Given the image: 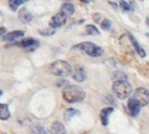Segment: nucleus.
I'll return each instance as SVG.
<instances>
[{"instance_id": "nucleus-29", "label": "nucleus", "mask_w": 149, "mask_h": 134, "mask_svg": "<svg viewBox=\"0 0 149 134\" xmlns=\"http://www.w3.org/2000/svg\"><path fill=\"white\" fill-rule=\"evenodd\" d=\"M2 134H5V133H2Z\"/></svg>"}, {"instance_id": "nucleus-5", "label": "nucleus", "mask_w": 149, "mask_h": 134, "mask_svg": "<svg viewBox=\"0 0 149 134\" xmlns=\"http://www.w3.org/2000/svg\"><path fill=\"white\" fill-rule=\"evenodd\" d=\"M140 106H146L149 103V92L145 88H137L132 97Z\"/></svg>"}, {"instance_id": "nucleus-18", "label": "nucleus", "mask_w": 149, "mask_h": 134, "mask_svg": "<svg viewBox=\"0 0 149 134\" xmlns=\"http://www.w3.org/2000/svg\"><path fill=\"white\" fill-rule=\"evenodd\" d=\"M86 32L88 33V35H99L100 31L98 30L96 26L94 25H86Z\"/></svg>"}, {"instance_id": "nucleus-13", "label": "nucleus", "mask_w": 149, "mask_h": 134, "mask_svg": "<svg viewBox=\"0 0 149 134\" xmlns=\"http://www.w3.org/2000/svg\"><path fill=\"white\" fill-rule=\"evenodd\" d=\"M51 133L52 134H66V129L64 125L60 122H55L53 123L51 127Z\"/></svg>"}, {"instance_id": "nucleus-10", "label": "nucleus", "mask_w": 149, "mask_h": 134, "mask_svg": "<svg viewBox=\"0 0 149 134\" xmlns=\"http://www.w3.org/2000/svg\"><path fill=\"white\" fill-rule=\"evenodd\" d=\"M72 76L73 79H75L76 81H84L86 77V70L82 66H77V67H75V70L73 72Z\"/></svg>"}, {"instance_id": "nucleus-11", "label": "nucleus", "mask_w": 149, "mask_h": 134, "mask_svg": "<svg viewBox=\"0 0 149 134\" xmlns=\"http://www.w3.org/2000/svg\"><path fill=\"white\" fill-rule=\"evenodd\" d=\"M24 34L25 33L20 30L13 31V32H9V33H7V34H5V35L3 36V40H4V41H15V40L23 37Z\"/></svg>"}, {"instance_id": "nucleus-12", "label": "nucleus", "mask_w": 149, "mask_h": 134, "mask_svg": "<svg viewBox=\"0 0 149 134\" xmlns=\"http://www.w3.org/2000/svg\"><path fill=\"white\" fill-rule=\"evenodd\" d=\"M129 36H130V40H131L132 44H133V46H134L135 51L138 53V55L141 56V57H145V56H146V53H145V51L142 48V46L138 43V41L136 40V38L132 35V34H129Z\"/></svg>"}, {"instance_id": "nucleus-16", "label": "nucleus", "mask_w": 149, "mask_h": 134, "mask_svg": "<svg viewBox=\"0 0 149 134\" xmlns=\"http://www.w3.org/2000/svg\"><path fill=\"white\" fill-rule=\"evenodd\" d=\"M78 114H80V112H79L78 109H75V108H68V109H66L65 112H64V120L68 122L72 119L73 116H78Z\"/></svg>"}, {"instance_id": "nucleus-23", "label": "nucleus", "mask_w": 149, "mask_h": 134, "mask_svg": "<svg viewBox=\"0 0 149 134\" xmlns=\"http://www.w3.org/2000/svg\"><path fill=\"white\" fill-rule=\"evenodd\" d=\"M113 79L116 81H127V75L123 72H116L113 75Z\"/></svg>"}, {"instance_id": "nucleus-19", "label": "nucleus", "mask_w": 149, "mask_h": 134, "mask_svg": "<svg viewBox=\"0 0 149 134\" xmlns=\"http://www.w3.org/2000/svg\"><path fill=\"white\" fill-rule=\"evenodd\" d=\"M31 131H32L33 134H48V132L46 131L43 127H41V126H39V125L32 126Z\"/></svg>"}, {"instance_id": "nucleus-4", "label": "nucleus", "mask_w": 149, "mask_h": 134, "mask_svg": "<svg viewBox=\"0 0 149 134\" xmlns=\"http://www.w3.org/2000/svg\"><path fill=\"white\" fill-rule=\"evenodd\" d=\"M76 48L81 50V51H84V53L88 54L91 57H100V56H102V54L104 52L101 46H99L97 44L93 43V42H88V41L81 42V43L77 44Z\"/></svg>"}, {"instance_id": "nucleus-21", "label": "nucleus", "mask_w": 149, "mask_h": 134, "mask_svg": "<svg viewBox=\"0 0 149 134\" xmlns=\"http://www.w3.org/2000/svg\"><path fill=\"white\" fill-rule=\"evenodd\" d=\"M38 32L43 36H52L53 34H55V29L53 28H44V29H39Z\"/></svg>"}, {"instance_id": "nucleus-7", "label": "nucleus", "mask_w": 149, "mask_h": 134, "mask_svg": "<svg viewBox=\"0 0 149 134\" xmlns=\"http://www.w3.org/2000/svg\"><path fill=\"white\" fill-rule=\"evenodd\" d=\"M15 44L21 46V48H26L27 51L31 52V51H34V50H36V48H38V46H39V42H38L37 40L29 37V38H24V39H22L21 41H19V42H15Z\"/></svg>"}, {"instance_id": "nucleus-6", "label": "nucleus", "mask_w": 149, "mask_h": 134, "mask_svg": "<svg viewBox=\"0 0 149 134\" xmlns=\"http://www.w3.org/2000/svg\"><path fill=\"white\" fill-rule=\"evenodd\" d=\"M67 18H68V15H66L64 11H61L60 13H58L57 15H55L52 18L51 22H49V26L53 29L59 28V27L63 26L65 24L66 21H67Z\"/></svg>"}, {"instance_id": "nucleus-22", "label": "nucleus", "mask_w": 149, "mask_h": 134, "mask_svg": "<svg viewBox=\"0 0 149 134\" xmlns=\"http://www.w3.org/2000/svg\"><path fill=\"white\" fill-rule=\"evenodd\" d=\"M119 4H120V7L125 11H133V9H134L133 5H131L132 2H127V1H120V2H119Z\"/></svg>"}, {"instance_id": "nucleus-17", "label": "nucleus", "mask_w": 149, "mask_h": 134, "mask_svg": "<svg viewBox=\"0 0 149 134\" xmlns=\"http://www.w3.org/2000/svg\"><path fill=\"white\" fill-rule=\"evenodd\" d=\"M74 11H75L74 5L72 3L66 2L62 6V11H64L66 15H72V13H74Z\"/></svg>"}, {"instance_id": "nucleus-24", "label": "nucleus", "mask_w": 149, "mask_h": 134, "mask_svg": "<svg viewBox=\"0 0 149 134\" xmlns=\"http://www.w3.org/2000/svg\"><path fill=\"white\" fill-rule=\"evenodd\" d=\"M110 27H111V22L109 20H107V19H105L103 22H101V28L104 29V30H109Z\"/></svg>"}, {"instance_id": "nucleus-28", "label": "nucleus", "mask_w": 149, "mask_h": 134, "mask_svg": "<svg viewBox=\"0 0 149 134\" xmlns=\"http://www.w3.org/2000/svg\"><path fill=\"white\" fill-rule=\"evenodd\" d=\"M147 36H148V37H149V33H147Z\"/></svg>"}, {"instance_id": "nucleus-8", "label": "nucleus", "mask_w": 149, "mask_h": 134, "mask_svg": "<svg viewBox=\"0 0 149 134\" xmlns=\"http://www.w3.org/2000/svg\"><path fill=\"white\" fill-rule=\"evenodd\" d=\"M140 107L141 106L135 101L134 99L131 98L129 100V102H127V112L132 116H138V114L140 112Z\"/></svg>"}, {"instance_id": "nucleus-3", "label": "nucleus", "mask_w": 149, "mask_h": 134, "mask_svg": "<svg viewBox=\"0 0 149 134\" xmlns=\"http://www.w3.org/2000/svg\"><path fill=\"white\" fill-rule=\"evenodd\" d=\"M112 90H113L114 94L117 96V98L125 99L131 95L132 86L127 81H116L113 83Z\"/></svg>"}, {"instance_id": "nucleus-2", "label": "nucleus", "mask_w": 149, "mask_h": 134, "mask_svg": "<svg viewBox=\"0 0 149 134\" xmlns=\"http://www.w3.org/2000/svg\"><path fill=\"white\" fill-rule=\"evenodd\" d=\"M49 70L53 74L58 75V76H68L72 72L71 65L68 62L64 60H57L49 66Z\"/></svg>"}, {"instance_id": "nucleus-25", "label": "nucleus", "mask_w": 149, "mask_h": 134, "mask_svg": "<svg viewBox=\"0 0 149 134\" xmlns=\"http://www.w3.org/2000/svg\"><path fill=\"white\" fill-rule=\"evenodd\" d=\"M5 32H6V29H5V28H0V36L4 35Z\"/></svg>"}, {"instance_id": "nucleus-20", "label": "nucleus", "mask_w": 149, "mask_h": 134, "mask_svg": "<svg viewBox=\"0 0 149 134\" xmlns=\"http://www.w3.org/2000/svg\"><path fill=\"white\" fill-rule=\"evenodd\" d=\"M23 3H25V1H23V0H11V1H9V7L13 11H15L19 8V6L21 4H23Z\"/></svg>"}, {"instance_id": "nucleus-14", "label": "nucleus", "mask_w": 149, "mask_h": 134, "mask_svg": "<svg viewBox=\"0 0 149 134\" xmlns=\"http://www.w3.org/2000/svg\"><path fill=\"white\" fill-rule=\"evenodd\" d=\"M10 118V112L8 109V105L5 103L0 104V120L6 121Z\"/></svg>"}, {"instance_id": "nucleus-9", "label": "nucleus", "mask_w": 149, "mask_h": 134, "mask_svg": "<svg viewBox=\"0 0 149 134\" xmlns=\"http://www.w3.org/2000/svg\"><path fill=\"white\" fill-rule=\"evenodd\" d=\"M113 107H105L100 112V120L104 126H107L109 123V116L113 112Z\"/></svg>"}, {"instance_id": "nucleus-1", "label": "nucleus", "mask_w": 149, "mask_h": 134, "mask_svg": "<svg viewBox=\"0 0 149 134\" xmlns=\"http://www.w3.org/2000/svg\"><path fill=\"white\" fill-rule=\"evenodd\" d=\"M62 95H63L64 100L69 102V103L81 101L86 97L84 91L80 87L75 86V85H67L64 87Z\"/></svg>"}, {"instance_id": "nucleus-27", "label": "nucleus", "mask_w": 149, "mask_h": 134, "mask_svg": "<svg viewBox=\"0 0 149 134\" xmlns=\"http://www.w3.org/2000/svg\"><path fill=\"white\" fill-rule=\"evenodd\" d=\"M147 24H148V26H149V18L147 19Z\"/></svg>"}, {"instance_id": "nucleus-26", "label": "nucleus", "mask_w": 149, "mask_h": 134, "mask_svg": "<svg viewBox=\"0 0 149 134\" xmlns=\"http://www.w3.org/2000/svg\"><path fill=\"white\" fill-rule=\"evenodd\" d=\"M2 94H3V92H2V90H0V97L2 96Z\"/></svg>"}, {"instance_id": "nucleus-15", "label": "nucleus", "mask_w": 149, "mask_h": 134, "mask_svg": "<svg viewBox=\"0 0 149 134\" xmlns=\"http://www.w3.org/2000/svg\"><path fill=\"white\" fill-rule=\"evenodd\" d=\"M32 18H33V15H31L26 8L21 9L20 13H19V19H20L23 23H29L31 20H32Z\"/></svg>"}]
</instances>
